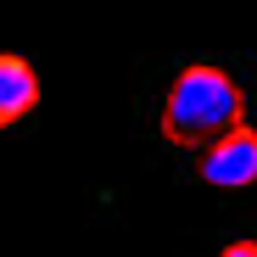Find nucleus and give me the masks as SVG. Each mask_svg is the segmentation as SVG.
<instances>
[{"label": "nucleus", "mask_w": 257, "mask_h": 257, "mask_svg": "<svg viewBox=\"0 0 257 257\" xmlns=\"http://www.w3.org/2000/svg\"><path fill=\"white\" fill-rule=\"evenodd\" d=\"M34 106H39V73H34V62L0 51V128L23 123Z\"/></svg>", "instance_id": "7ed1b4c3"}, {"label": "nucleus", "mask_w": 257, "mask_h": 257, "mask_svg": "<svg viewBox=\"0 0 257 257\" xmlns=\"http://www.w3.org/2000/svg\"><path fill=\"white\" fill-rule=\"evenodd\" d=\"M157 123H162L168 146L207 151L218 135H229L235 123H246V90L235 84V73H224L218 62H190V67L174 73Z\"/></svg>", "instance_id": "f257e3e1"}, {"label": "nucleus", "mask_w": 257, "mask_h": 257, "mask_svg": "<svg viewBox=\"0 0 257 257\" xmlns=\"http://www.w3.org/2000/svg\"><path fill=\"white\" fill-rule=\"evenodd\" d=\"M218 257H257V240H229Z\"/></svg>", "instance_id": "20e7f679"}, {"label": "nucleus", "mask_w": 257, "mask_h": 257, "mask_svg": "<svg viewBox=\"0 0 257 257\" xmlns=\"http://www.w3.org/2000/svg\"><path fill=\"white\" fill-rule=\"evenodd\" d=\"M201 185H212V190L257 185V128L251 123H235L229 135H218L201 151Z\"/></svg>", "instance_id": "f03ea898"}]
</instances>
